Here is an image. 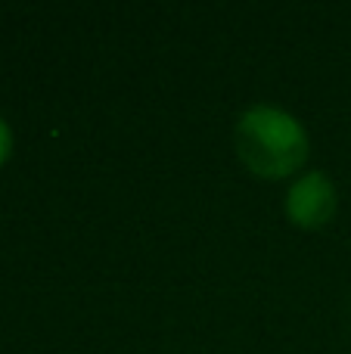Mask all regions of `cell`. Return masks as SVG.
I'll return each mask as SVG.
<instances>
[{
	"label": "cell",
	"mask_w": 351,
	"mask_h": 354,
	"mask_svg": "<svg viewBox=\"0 0 351 354\" xmlns=\"http://www.w3.org/2000/svg\"><path fill=\"white\" fill-rule=\"evenodd\" d=\"M10 149H12V134H10V124L0 118V165L6 162V156H10Z\"/></svg>",
	"instance_id": "obj_3"
},
{
	"label": "cell",
	"mask_w": 351,
	"mask_h": 354,
	"mask_svg": "<svg viewBox=\"0 0 351 354\" xmlns=\"http://www.w3.org/2000/svg\"><path fill=\"white\" fill-rule=\"evenodd\" d=\"M236 149L258 177H286L308 159V134L302 122L274 106H252L236 124Z\"/></svg>",
	"instance_id": "obj_1"
},
{
	"label": "cell",
	"mask_w": 351,
	"mask_h": 354,
	"mask_svg": "<svg viewBox=\"0 0 351 354\" xmlns=\"http://www.w3.org/2000/svg\"><path fill=\"white\" fill-rule=\"evenodd\" d=\"M333 212H336V189H333V180L323 171L302 174L290 187L286 214H290L292 224L305 227V230H317V227L330 224Z\"/></svg>",
	"instance_id": "obj_2"
}]
</instances>
